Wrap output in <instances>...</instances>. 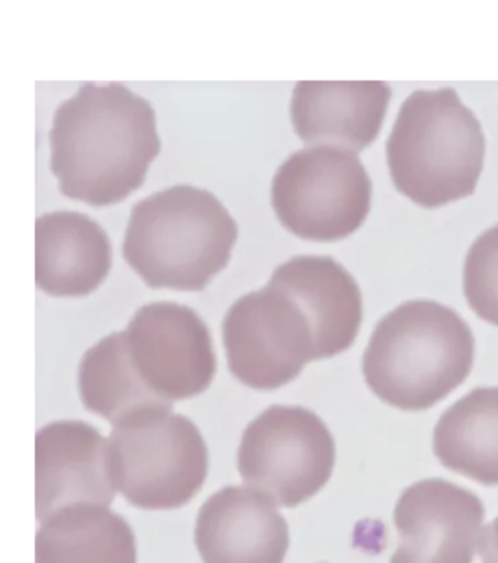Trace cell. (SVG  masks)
<instances>
[{
  "label": "cell",
  "mask_w": 498,
  "mask_h": 563,
  "mask_svg": "<svg viewBox=\"0 0 498 563\" xmlns=\"http://www.w3.org/2000/svg\"><path fill=\"white\" fill-rule=\"evenodd\" d=\"M79 394L88 411L113 427L151 409H173L159 400L135 373L124 331L109 333L86 351L79 364Z\"/></svg>",
  "instance_id": "18"
},
{
  "label": "cell",
  "mask_w": 498,
  "mask_h": 563,
  "mask_svg": "<svg viewBox=\"0 0 498 563\" xmlns=\"http://www.w3.org/2000/svg\"><path fill=\"white\" fill-rule=\"evenodd\" d=\"M124 340L140 380L168 405L199 396L215 376L211 331L186 305L159 300L140 307Z\"/></svg>",
  "instance_id": "9"
},
{
  "label": "cell",
  "mask_w": 498,
  "mask_h": 563,
  "mask_svg": "<svg viewBox=\"0 0 498 563\" xmlns=\"http://www.w3.org/2000/svg\"><path fill=\"white\" fill-rule=\"evenodd\" d=\"M433 453L444 468L498 485V387H477L440 416Z\"/></svg>",
  "instance_id": "17"
},
{
  "label": "cell",
  "mask_w": 498,
  "mask_h": 563,
  "mask_svg": "<svg viewBox=\"0 0 498 563\" xmlns=\"http://www.w3.org/2000/svg\"><path fill=\"white\" fill-rule=\"evenodd\" d=\"M335 468V440L320 416L305 407L273 405L244 431L237 470L251 489L277 507L313 498Z\"/></svg>",
  "instance_id": "7"
},
{
  "label": "cell",
  "mask_w": 498,
  "mask_h": 563,
  "mask_svg": "<svg viewBox=\"0 0 498 563\" xmlns=\"http://www.w3.org/2000/svg\"><path fill=\"white\" fill-rule=\"evenodd\" d=\"M273 209L284 229L309 242H337L368 218L373 181L359 157L337 146H305L273 179Z\"/></svg>",
  "instance_id": "6"
},
{
  "label": "cell",
  "mask_w": 498,
  "mask_h": 563,
  "mask_svg": "<svg viewBox=\"0 0 498 563\" xmlns=\"http://www.w3.org/2000/svg\"><path fill=\"white\" fill-rule=\"evenodd\" d=\"M392 90L384 81H299L290 118L309 146L366 151L381 133Z\"/></svg>",
  "instance_id": "13"
},
{
  "label": "cell",
  "mask_w": 498,
  "mask_h": 563,
  "mask_svg": "<svg viewBox=\"0 0 498 563\" xmlns=\"http://www.w3.org/2000/svg\"><path fill=\"white\" fill-rule=\"evenodd\" d=\"M35 563H137V542L109 507L73 505L42 522Z\"/></svg>",
  "instance_id": "16"
},
{
  "label": "cell",
  "mask_w": 498,
  "mask_h": 563,
  "mask_svg": "<svg viewBox=\"0 0 498 563\" xmlns=\"http://www.w3.org/2000/svg\"><path fill=\"white\" fill-rule=\"evenodd\" d=\"M237 233V222L211 191L175 186L131 209L122 255L153 289L202 291L229 266Z\"/></svg>",
  "instance_id": "3"
},
{
  "label": "cell",
  "mask_w": 498,
  "mask_h": 563,
  "mask_svg": "<svg viewBox=\"0 0 498 563\" xmlns=\"http://www.w3.org/2000/svg\"><path fill=\"white\" fill-rule=\"evenodd\" d=\"M48 142L59 191L92 207L142 188L162 151L153 104L122 84H84L57 107Z\"/></svg>",
  "instance_id": "1"
},
{
  "label": "cell",
  "mask_w": 498,
  "mask_h": 563,
  "mask_svg": "<svg viewBox=\"0 0 498 563\" xmlns=\"http://www.w3.org/2000/svg\"><path fill=\"white\" fill-rule=\"evenodd\" d=\"M479 555L484 563H498V518L484 527L479 540Z\"/></svg>",
  "instance_id": "20"
},
{
  "label": "cell",
  "mask_w": 498,
  "mask_h": 563,
  "mask_svg": "<svg viewBox=\"0 0 498 563\" xmlns=\"http://www.w3.org/2000/svg\"><path fill=\"white\" fill-rule=\"evenodd\" d=\"M229 371L240 383L275 391L292 383L309 362H318L313 329L299 302L266 283L237 298L222 320Z\"/></svg>",
  "instance_id": "8"
},
{
  "label": "cell",
  "mask_w": 498,
  "mask_h": 563,
  "mask_svg": "<svg viewBox=\"0 0 498 563\" xmlns=\"http://www.w3.org/2000/svg\"><path fill=\"white\" fill-rule=\"evenodd\" d=\"M464 296L482 320L498 327V224L484 231L466 255Z\"/></svg>",
  "instance_id": "19"
},
{
  "label": "cell",
  "mask_w": 498,
  "mask_h": 563,
  "mask_svg": "<svg viewBox=\"0 0 498 563\" xmlns=\"http://www.w3.org/2000/svg\"><path fill=\"white\" fill-rule=\"evenodd\" d=\"M473 364L475 335L455 309L435 300H407L375 327L362 373L386 405L424 411L457 389Z\"/></svg>",
  "instance_id": "2"
},
{
  "label": "cell",
  "mask_w": 498,
  "mask_h": 563,
  "mask_svg": "<svg viewBox=\"0 0 498 563\" xmlns=\"http://www.w3.org/2000/svg\"><path fill=\"white\" fill-rule=\"evenodd\" d=\"M115 489L137 509H179L207 481L209 451L199 427L173 409L142 411L109 435Z\"/></svg>",
  "instance_id": "5"
},
{
  "label": "cell",
  "mask_w": 498,
  "mask_h": 563,
  "mask_svg": "<svg viewBox=\"0 0 498 563\" xmlns=\"http://www.w3.org/2000/svg\"><path fill=\"white\" fill-rule=\"evenodd\" d=\"M195 542L202 563H284L290 527L268 496L229 485L202 503Z\"/></svg>",
  "instance_id": "12"
},
{
  "label": "cell",
  "mask_w": 498,
  "mask_h": 563,
  "mask_svg": "<svg viewBox=\"0 0 498 563\" xmlns=\"http://www.w3.org/2000/svg\"><path fill=\"white\" fill-rule=\"evenodd\" d=\"M270 283L288 291L305 311L318 349V362L348 351L364 320L362 289L333 257L302 255L281 264Z\"/></svg>",
  "instance_id": "14"
},
{
  "label": "cell",
  "mask_w": 498,
  "mask_h": 563,
  "mask_svg": "<svg viewBox=\"0 0 498 563\" xmlns=\"http://www.w3.org/2000/svg\"><path fill=\"white\" fill-rule=\"evenodd\" d=\"M109 438L84 420H59L35 435V516L40 525L73 505L115 498Z\"/></svg>",
  "instance_id": "11"
},
{
  "label": "cell",
  "mask_w": 498,
  "mask_h": 563,
  "mask_svg": "<svg viewBox=\"0 0 498 563\" xmlns=\"http://www.w3.org/2000/svg\"><path fill=\"white\" fill-rule=\"evenodd\" d=\"M386 159L402 196L438 209L475 194L486 162V135L453 88L418 90L400 104Z\"/></svg>",
  "instance_id": "4"
},
{
  "label": "cell",
  "mask_w": 498,
  "mask_h": 563,
  "mask_svg": "<svg viewBox=\"0 0 498 563\" xmlns=\"http://www.w3.org/2000/svg\"><path fill=\"white\" fill-rule=\"evenodd\" d=\"M486 507L451 481L424 478L402 489L395 507L399 549L390 563H473Z\"/></svg>",
  "instance_id": "10"
},
{
  "label": "cell",
  "mask_w": 498,
  "mask_h": 563,
  "mask_svg": "<svg viewBox=\"0 0 498 563\" xmlns=\"http://www.w3.org/2000/svg\"><path fill=\"white\" fill-rule=\"evenodd\" d=\"M113 249L97 220L79 211H55L35 222V283L57 298L97 291L111 271Z\"/></svg>",
  "instance_id": "15"
}]
</instances>
